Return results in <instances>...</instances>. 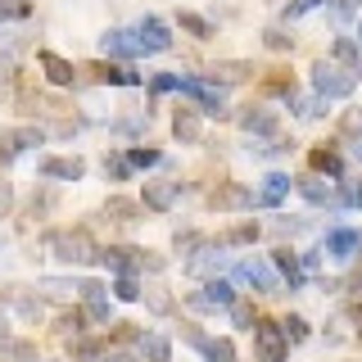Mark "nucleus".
<instances>
[{"mask_svg":"<svg viewBox=\"0 0 362 362\" xmlns=\"http://www.w3.org/2000/svg\"><path fill=\"white\" fill-rule=\"evenodd\" d=\"M0 5H14V0H0Z\"/></svg>","mask_w":362,"mask_h":362,"instance_id":"obj_53","label":"nucleus"},{"mask_svg":"<svg viewBox=\"0 0 362 362\" xmlns=\"http://www.w3.org/2000/svg\"><path fill=\"white\" fill-rule=\"evenodd\" d=\"M235 122H240L245 136H276V122L281 118H276V109H272V105H249Z\"/></svg>","mask_w":362,"mask_h":362,"instance_id":"obj_16","label":"nucleus"},{"mask_svg":"<svg viewBox=\"0 0 362 362\" xmlns=\"http://www.w3.org/2000/svg\"><path fill=\"white\" fill-rule=\"evenodd\" d=\"M105 218L109 222H136V218H141V204H136V199H122V195H109L105 199Z\"/></svg>","mask_w":362,"mask_h":362,"instance_id":"obj_29","label":"nucleus"},{"mask_svg":"<svg viewBox=\"0 0 362 362\" xmlns=\"http://www.w3.org/2000/svg\"><path fill=\"white\" fill-rule=\"evenodd\" d=\"M132 32H136V41H141L145 54H168L173 50V28H168L163 18H154V14H145Z\"/></svg>","mask_w":362,"mask_h":362,"instance_id":"obj_8","label":"nucleus"},{"mask_svg":"<svg viewBox=\"0 0 362 362\" xmlns=\"http://www.w3.org/2000/svg\"><path fill=\"white\" fill-rule=\"evenodd\" d=\"M141 199H145V209L168 213V209H173V204L181 199V181H145Z\"/></svg>","mask_w":362,"mask_h":362,"instance_id":"obj_21","label":"nucleus"},{"mask_svg":"<svg viewBox=\"0 0 362 362\" xmlns=\"http://www.w3.org/2000/svg\"><path fill=\"white\" fill-rule=\"evenodd\" d=\"M37 64H41V73H45L50 86H73L77 82V68L68 64L64 54H54V50H37Z\"/></svg>","mask_w":362,"mask_h":362,"instance_id":"obj_19","label":"nucleus"},{"mask_svg":"<svg viewBox=\"0 0 362 362\" xmlns=\"http://www.w3.org/2000/svg\"><path fill=\"white\" fill-rule=\"evenodd\" d=\"M358 32H362V18H358Z\"/></svg>","mask_w":362,"mask_h":362,"instance_id":"obj_54","label":"nucleus"},{"mask_svg":"<svg viewBox=\"0 0 362 362\" xmlns=\"http://www.w3.org/2000/svg\"><path fill=\"white\" fill-rule=\"evenodd\" d=\"M354 86H358V77L349 73V68H339V64H313V90H317V100H349L354 95Z\"/></svg>","mask_w":362,"mask_h":362,"instance_id":"obj_2","label":"nucleus"},{"mask_svg":"<svg viewBox=\"0 0 362 362\" xmlns=\"http://www.w3.org/2000/svg\"><path fill=\"white\" fill-rule=\"evenodd\" d=\"M100 354H105L100 339H77V344H73V358H100Z\"/></svg>","mask_w":362,"mask_h":362,"instance_id":"obj_44","label":"nucleus"},{"mask_svg":"<svg viewBox=\"0 0 362 362\" xmlns=\"http://www.w3.org/2000/svg\"><path fill=\"white\" fill-rule=\"evenodd\" d=\"M127 163H132V173H136V168H158V163H163V154L150 150V145H145V150H141V145H132V150H127Z\"/></svg>","mask_w":362,"mask_h":362,"instance_id":"obj_35","label":"nucleus"},{"mask_svg":"<svg viewBox=\"0 0 362 362\" xmlns=\"http://www.w3.org/2000/svg\"><path fill=\"white\" fill-rule=\"evenodd\" d=\"M100 54H109V64L113 59H141V41H136V32H122V28H109L105 37H100Z\"/></svg>","mask_w":362,"mask_h":362,"instance_id":"obj_13","label":"nucleus"},{"mask_svg":"<svg viewBox=\"0 0 362 362\" xmlns=\"http://www.w3.org/2000/svg\"><path fill=\"white\" fill-rule=\"evenodd\" d=\"M177 82H181V73H154V77H150V90H158V95H163V90H177Z\"/></svg>","mask_w":362,"mask_h":362,"instance_id":"obj_43","label":"nucleus"},{"mask_svg":"<svg viewBox=\"0 0 362 362\" xmlns=\"http://www.w3.org/2000/svg\"><path fill=\"white\" fill-rule=\"evenodd\" d=\"M37 173H41L45 181H82V177H86V163H82V158L50 154V158H41V163H37Z\"/></svg>","mask_w":362,"mask_h":362,"instance_id":"obj_17","label":"nucleus"},{"mask_svg":"<svg viewBox=\"0 0 362 362\" xmlns=\"http://www.w3.org/2000/svg\"><path fill=\"white\" fill-rule=\"evenodd\" d=\"M14 308H18V317H28V322H37V317H41V303H37V299H28V294H23Z\"/></svg>","mask_w":362,"mask_h":362,"instance_id":"obj_48","label":"nucleus"},{"mask_svg":"<svg viewBox=\"0 0 362 362\" xmlns=\"http://www.w3.org/2000/svg\"><path fill=\"white\" fill-rule=\"evenodd\" d=\"M181 335H186V339H190V344H195V349H199V354L209 358V362H235V344H231V339L204 335L199 326H186V331H181Z\"/></svg>","mask_w":362,"mask_h":362,"instance_id":"obj_15","label":"nucleus"},{"mask_svg":"<svg viewBox=\"0 0 362 362\" xmlns=\"http://www.w3.org/2000/svg\"><path fill=\"white\" fill-rule=\"evenodd\" d=\"M32 14V0H14V5H0V23L5 18H28Z\"/></svg>","mask_w":362,"mask_h":362,"instance_id":"obj_45","label":"nucleus"},{"mask_svg":"<svg viewBox=\"0 0 362 362\" xmlns=\"http://www.w3.org/2000/svg\"><path fill=\"white\" fill-rule=\"evenodd\" d=\"M339 136H349V141L362 145V109H344V118H339Z\"/></svg>","mask_w":362,"mask_h":362,"instance_id":"obj_37","label":"nucleus"},{"mask_svg":"<svg viewBox=\"0 0 362 362\" xmlns=\"http://www.w3.org/2000/svg\"><path fill=\"white\" fill-rule=\"evenodd\" d=\"M358 163H362V145H358Z\"/></svg>","mask_w":362,"mask_h":362,"instance_id":"obj_52","label":"nucleus"},{"mask_svg":"<svg viewBox=\"0 0 362 362\" xmlns=\"http://www.w3.org/2000/svg\"><path fill=\"white\" fill-rule=\"evenodd\" d=\"M145 258H150V249H136V245H105L100 249V263H105L109 272H118V276L145 272Z\"/></svg>","mask_w":362,"mask_h":362,"instance_id":"obj_7","label":"nucleus"},{"mask_svg":"<svg viewBox=\"0 0 362 362\" xmlns=\"http://www.w3.org/2000/svg\"><path fill=\"white\" fill-rule=\"evenodd\" d=\"M235 281H245V286H254L258 294H281V276H276V267L267 263V258H240L235 263Z\"/></svg>","mask_w":362,"mask_h":362,"instance_id":"obj_5","label":"nucleus"},{"mask_svg":"<svg viewBox=\"0 0 362 362\" xmlns=\"http://www.w3.org/2000/svg\"><path fill=\"white\" fill-rule=\"evenodd\" d=\"M82 303H86V317L90 322H109V286H100V281H86L82 286Z\"/></svg>","mask_w":362,"mask_h":362,"instance_id":"obj_24","label":"nucleus"},{"mask_svg":"<svg viewBox=\"0 0 362 362\" xmlns=\"http://www.w3.org/2000/svg\"><path fill=\"white\" fill-rule=\"evenodd\" d=\"M358 77H362V68H358Z\"/></svg>","mask_w":362,"mask_h":362,"instance_id":"obj_56","label":"nucleus"},{"mask_svg":"<svg viewBox=\"0 0 362 362\" xmlns=\"http://www.w3.org/2000/svg\"><path fill=\"white\" fill-rule=\"evenodd\" d=\"M82 326H86V313H64L59 317V326H54V331H59V335H82Z\"/></svg>","mask_w":362,"mask_h":362,"instance_id":"obj_40","label":"nucleus"},{"mask_svg":"<svg viewBox=\"0 0 362 362\" xmlns=\"http://www.w3.org/2000/svg\"><path fill=\"white\" fill-rule=\"evenodd\" d=\"M254 354H258V362H286L290 358V344H286V335H281V322H263V317H258Z\"/></svg>","mask_w":362,"mask_h":362,"instance_id":"obj_6","label":"nucleus"},{"mask_svg":"<svg viewBox=\"0 0 362 362\" xmlns=\"http://www.w3.org/2000/svg\"><path fill=\"white\" fill-rule=\"evenodd\" d=\"M299 195L313 204V209H344V195H339V181H322V177H303Z\"/></svg>","mask_w":362,"mask_h":362,"instance_id":"obj_12","label":"nucleus"},{"mask_svg":"<svg viewBox=\"0 0 362 362\" xmlns=\"http://www.w3.org/2000/svg\"><path fill=\"white\" fill-rule=\"evenodd\" d=\"M113 299H118V303H136V299H141V281H136V276H118V281H113Z\"/></svg>","mask_w":362,"mask_h":362,"instance_id":"obj_36","label":"nucleus"},{"mask_svg":"<svg viewBox=\"0 0 362 362\" xmlns=\"http://www.w3.org/2000/svg\"><path fill=\"white\" fill-rule=\"evenodd\" d=\"M136 349H141L145 362H173V344H168V335H158V331L136 335Z\"/></svg>","mask_w":362,"mask_h":362,"instance_id":"obj_25","label":"nucleus"},{"mask_svg":"<svg viewBox=\"0 0 362 362\" xmlns=\"http://www.w3.org/2000/svg\"><path fill=\"white\" fill-rule=\"evenodd\" d=\"M226 313H231V322L240 326V331H254V326H258V313H254V303H249V299H235Z\"/></svg>","mask_w":362,"mask_h":362,"instance_id":"obj_34","label":"nucleus"},{"mask_svg":"<svg viewBox=\"0 0 362 362\" xmlns=\"http://www.w3.org/2000/svg\"><path fill=\"white\" fill-rule=\"evenodd\" d=\"M173 245H177V254H186V258H190V254H195V249L204 245V235H199V231H186V235H177Z\"/></svg>","mask_w":362,"mask_h":362,"instance_id":"obj_42","label":"nucleus"},{"mask_svg":"<svg viewBox=\"0 0 362 362\" xmlns=\"http://www.w3.org/2000/svg\"><path fill=\"white\" fill-rule=\"evenodd\" d=\"M290 186H294L290 173H267V177H263V186L254 190V209H276V204L290 195Z\"/></svg>","mask_w":362,"mask_h":362,"instance_id":"obj_20","label":"nucleus"},{"mask_svg":"<svg viewBox=\"0 0 362 362\" xmlns=\"http://www.w3.org/2000/svg\"><path fill=\"white\" fill-rule=\"evenodd\" d=\"M322 254L335 258V263H349V258H358V254H362V231H354V226H335V231H326Z\"/></svg>","mask_w":362,"mask_h":362,"instance_id":"obj_10","label":"nucleus"},{"mask_svg":"<svg viewBox=\"0 0 362 362\" xmlns=\"http://www.w3.org/2000/svg\"><path fill=\"white\" fill-rule=\"evenodd\" d=\"M45 249H50L64 267H90V263H100V245L90 240L86 226H64V231H50V235H45Z\"/></svg>","mask_w":362,"mask_h":362,"instance_id":"obj_1","label":"nucleus"},{"mask_svg":"<svg viewBox=\"0 0 362 362\" xmlns=\"http://www.w3.org/2000/svg\"><path fill=\"white\" fill-rule=\"evenodd\" d=\"M263 45H267V50H294V37H286L281 28H267L263 32Z\"/></svg>","mask_w":362,"mask_h":362,"instance_id":"obj_41","label":"nucleus"},{"mask_svg":"<svg viewBox=\"0 0 362 362\" xmlns=\"http://www.w3.org/2000/svg\"><path fill=\"white\" fill-rule=\"evenodd\" d=\"M145 299H150V308H154V313H173V299H168L163 290H150Z\"/></svg>","mask_w":362,"mask_h":362,"instance_id":"obj_49","label":"nucleus"},{"mask_svg":"<svg viewBox=\"0 0 362 362\" xmlns=\"http://www.w3.org/2000/svg\"><path fill=\"white\" fill-rule=\"evenodd\" d=\"M226 263H231L226 245H222V240H218V245H213V240H204V245L195 249V254L186 258V272H190V276H199V281H218L222 272H226Z\"/></svg>","mask_w":362,"mask_h":362,"instance_id":"obj_3","label":"nucleus"},{"mask_svg":"<svg viewBox=\"0 0 362 362\" xmlns=\"http://www.w3.org/2000/svg\"><path fill=\"white\" fill-rule=\"evenodd\" d=\"M181 95H190L199 105V113H213V118H226V100H222V86H213L209 77H181L177 82Z\"/></svg>","mask_w":362,"mask_h":362,"instance_id":"obj_4","label":"nucleus"},{"mask_svg":"<svg viewBox=\"0 0 362 362\" xmlns=\"http://www.w3.org/2000/svg\"><path fill=\"white\" fill-rule=\"evenodd\" d=\"M254 240H258V222H235L231 231L222 235V245H226V249H231V245H254Z\"/></svg>","mask_w":362,"mask_h":362,"instance_id":"obj_33","label":"nucleus"},{"mask_svg":"<svg viewBox=\"0 0 362 362\" xmlns=\"http://www.w3.org/2000/svg\"><path fill=\"white\" fill-rule=\"evenodd\" d=\"M258 68L249 64V59H218L209 68V82L213 86H240V82H249V77H254Z\"/></svg>","mask_w":362,"mask_h":362,"instance_id":"obj_18","label":"nucleus"},{"mask_svg":"<svg viewBox=\"0 0 362 362\" xmlns=\"http://www.w3.org/2000/svg\"><path fill=\"white\" fill-rule=\"evenodd\" d=\"M317 5H322V0H286V5H281V18H286V23H294V18L313 14Z\"/></svg>","mask_w":362,"mask_h":362,"instance_id":"obj_39","label":"nucleus"},{"mask_svg":"<svg viewBox=\"0 0 362 362\" xmlns=\"http://www.w3.org/2000/svg\"><path fill=\"white\" fill-rule=\"evenodd\" d=\"M308 163H313V173H326L331 181H344V158H339L331 145H317V150L308 154Z\"/></svg>","mask_w":362,"mask_h":362,"instance_id":"obj_28","label":"nucleus"},{"mask_svg":"<svg viewBox=\"0 0 362 362\" xmlns=\"http://www.w3.org/2000/svg\"><path fill=\"white\" fill-rule=\"evenodd\" d=\"M45 132L41 127H5L0 132V163H14L18 154H28L32 145H41Z\"/></svg>","mask_w":362,"mask_h":362,"instance_id":"obj_11","label":"nucleus"},{"mask_svg":"<svg viewBox=\"0 0 362 362\" xmlns=\"http://www.w3.org/2000/svg\"><path fill=\"white\" fill-rule=\"evenodd\" d=\"M109 362H136V358H109Z\"/></svg>","mask_w":362,"mask_h":362,"instance_id":"obj_51","label":"nucleus"},{"mask_svg":"<svg viewBox=\"0 0 362 362\" xmlns=\"http://www.w3.org/2000/svg\"><path fill=\"white\" fill-rule=\"evenodd\" d=\"M339 195H344V204L362 209V181H339Z\"/></svg>","mask_w":362,"mask_h":362,"instance_id":"obj_46","label":"nucleus"},{"mask_svg":"<svg viewBox=\"0 0 362 362\" xmlns=\"http://www.w3.org/2000/svg\"><path fill=\"white\" fill-rule=\"evenodd\" d=\"M209 204L218 213H245V209H254V190H249V186H235V181H222V186L209 195Z\"/></svg>","mask_w":362,"mask_h":362,"instance_id":"obj_14","label":"nucleus"},{"mask_svg":"<svg viewBox=\"0 0 362 362\" xmlns=\"http://www.w3.org/2000/svg\"><path fill=\"white\" fill-rule=\"evenodd\" d=\"M235 303V286L226 276L218 281H204V286L190 294V308H204V313H218V308H231Z\"/></svg>","mask_w":362,"mask_h":362,"instance_id":"obj_9","label":"nucleus"},{"mask_svg":"<svg viewBox=\"0 0 362 362\" xmlns=\"http://www.w3.org/2000/svg\"><path fill=\"white\" fill-rule=\"evenodd\" d=\"M267 263L276 267V276H286V281H290V290H299V286H303V263H299V254H294V249H272Z\"/></svg>","mask_w":362,"mask_h":362,"instance_id":"obj_23","label":"nucleus"},{"mask_svg":"<svg viewBox=\"0 0 362 362\" xmlns=\"http://www.w3.org/2000/svg\"><path fill=\"white\" fill-rule=\"evenodd\" d=\"M331 14L344 23V18H354L358 14V0H331Z\"/></svg>","mask_w":362,"mask_h":362,"instance_id":"obj_47","label":"nucleus"},{"mask_svg":"<svg viewBox=\"0 0 362 362\" xmlns=\"http://www.w3.org/2000/svg\"><path fill=\"white\" fill-rule=\"evenodd\" d=\"M9 209H14V186L0 181V218H9Z\"/></svg>","mask_w":362,"mask_h":362,"instance_id":"obj_50","label":"nucleus"},{"mask_svg":"<svg viewBox=\"0 0 362 362\" xmlns=\"http://www.w3.org/2000/svg\"><path fill=\"white\" fill-rule=\"evenodd\" d=\"M173 136H177L181 145H199V141H204L199 109H177V113H173Z\"/></svg>","mask_w":362,"mask_h":362,"instance_id":"obj_22","label":"nucleus"},{"mask_svg":"<svg viewBox=\"0 0 362 362\" xmlns=\"http://www.w3.org/2000/svg\"><path fill=\"white\" fill-rule=\"evenodd\" d=\"M105 177H113V181H127V177H132L127 154H105Z\"/></svg>","mask_w":362,"mask_h":362,"instance_id":"obj_38","label":"nucleus"},{"mask_svg":"<svg viewBox=\"0 0 362 362\" xmlns=\"http://www.w3.org/2000/svg\"><path fill=\"white\" fill-rule=\"evenodd\" d=\"M177 23H181V28H186L195 41H209V37H213V23H209V18H199V14H190V9H181Z\"/></svg>","mask_w":362,"mask_h":362,"instance_id":"obj_31","label":"nucleus"},{"mask_svg":"<svg viewBox=\"0 0 362 362\" xmlns=\"http://www.w3.org/2000/svg\"><path fill=\"white\" fill-rule=\"evenodd\" d=\"M0 322H5V313H0Z\"/></svg>","mask_w":362,"mask_h":362,"instance_id":"obj_55","label":"nucleus"},{"mask_svg":"<svg viewBox=\"0 0 362 362\" xmlns=\"http://www.w3.org/2000/svg\"><path fill=\"white\" fill-rule=\"evenodd\" d=\"M0 354L14 358V362H41L37 344H28V339H9V335H0Z\"/></svg>","mask_w":362,"mask_h":362,"instance_id":"obj_30","label":"nucleus"},{"mask_svg":"<svg viewBox=\"0 0 362 362\" xmlns=\"http://www.w3.org/2000/svg\"><path fill=\"white\" fill-rule=\"evenodd\" d=\"M281 335H286V344H303V339H308V317L290 313L286 322H281Z\"/></svg>","mask_w":362,"mask_h":362,"instance_id":"obj_32","label":"nucleus"},{"mask_svg":"<svg viewBox=\"0 0 362 362\" xmlns=\"http://www.w3.org/2000/svg\"><path fill=\"white\" fill-rule=\"evenodd\" d=\"M331 59L358 77V68H362V45H358L354 37H335V41H331Z\"/></svg>","mask_w":362,"mask_h":362,"instance_id":"obj_27","label":"nucleus"},{"mask_svg":"<svg viewBox=\"0 0 362 362\" xmlns=\"http://www.w3.org/2000/svg\"><path fill=\"white\" fill-rule=\"evenodd\" d=\"M90 73H95V82H105V86H141V73H132L127 64H95Z\"/></svg>","mask_w":362,"mask_h":362,"instance_id":"obj_26","label":"nucleus"}]
</instances>
